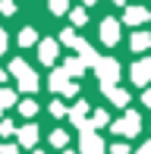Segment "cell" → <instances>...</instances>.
<instances>
[{
  "mask_svg": "<svg viewBox=\"0 0 151 154\" xmlns=\"http://www.w3.org/2000/svg\"><path fill=\"white\" fill-rule=\"evenodd\" d=\"M6 75H16V79H19V88H22L25 94H35V91H38V85H41L38 72H35V69H32L25 60H13V63H10V69H6Z\"/></svg>",
  "mask_w": 151,
  "mask_h": 154,
  "instance_id": "obj_1",
  "label": "cell"
},
{
  "mask_svg": "<svg viewBox=\"0 0 151 154\" xmlns=\"http://www.w3.org/2000/svg\"><path fill=\"white\" fill-rule=\"evenodd\" d=\"M94 69H98V82H101V91L104 88H113L116 82H120V63H116L113 57H104V60H98L94 63Z\"/></svg>",
  "mask_w": 151,
  "mask_h": 154,
  "instance_id": "obj_2",
  "label": "cell"
},
{
  "mask_svg": "<svg viewBox=\"0 0 151 154\" xmlns=\"http://www.w3.org/2000/svg\"><path fill=\"white\" fill-rule=\"evenodd\" d=\"M113 132L116 135H126V138H132V135H139V129H142V116L135 113V110H126V113L120 116V120H113Z\"/></svg>",
  "mask_w": 151,
  "mask_h": 154,
  "instance_id": "obj_3",
  "label": "cell"
},
{
  "mask_svg": "<svg viewBox=\"0 0 151 154\" xmlns=\"http://www.w3.org/2000/svg\"><path fill=\"white\" fill-rule=\"evenodd\" d=\"M79 154H104V142L94 129H82L79 132Z\"/></svg>",
  "mask_w": 151,
  "mask_h": 154,
  "instance_id": "obj_4",
  "label": "cell"
},
{
  "mask_svg": "<svg viewBox=\"0 0 151 154\" xmlns=\"http://www.w3.org/2000/svg\"><path fill=\"white\" fill-rule=\"evenodd\" d=\"M98 35H101V41H104V44L113 47L116 41H120V19H101Z\"/></svg>",
  "mask_w": 151,
  "mask_h": 154,
  "instance_id": "obj_5",
  "label": "cell"
},
{
  "mask_svg": "<svg viewBox=\"0 0 151 154\" xmlns=\"http://www.w3.org/2000/svg\"><path fill=\"white\" fill-rule=\"evenodd\" d=\"M57 51H60V44L54 38H44V41H38V57L44 66H51V63H57Z\"/></svg>",
  "mask_w": 151,
  "mask_h": 154,
  "instance_id": "obj_6",
  "label": "cell"
},
{
  "mask_svg": "<svg viewBox=\"0 0 151 154\" xmlns=\"http://www.w3.org/2000/svg\"><path fill=\"white\" fill-rule=\"evenodd\" d=\"M129 79H132L135 85H148V82H151V57H145V60L135 63L132 72H129Z\"/></svg>",
  "mask_w": 151,
  "mask_h": 154,
  "instance_id": "obj_7",
  "label": "cell"
},
{
  "mask_svg": "<svg viewBox=\"0 0 151 154\" xmlns=\"http://www.w3.org/2000/svg\"><path fill=\"white\" fill-rule=\"evenodd\" d=\"M148 19H151V13L145 6H126V13H123V22L126 25H145Z\"/></svg>",
  "mask_w": 151,
  "mask_h": 154,
  "instance_id": "obj_8",
  "label": "cell"
},
{
  "mask_svg": "<svg viewBox=\"0 0 151 154\" xmlns=\"http://www.w3.org/2000/svg\"><path fill=\"white\" fill-rule=\"evenodd\" d=\"M72 51H79V60H82V66H94V63L101 60L98 54H94V47L88 44V41H82V38L72 44Z\"/></svg>",
  "mask_w": 151,
  "mask_h": 154,
  "instance_id": "obj_9",
  "label": "cell"
},
{
  "mask_svg": "<svg viewBox=\"0 0 151 154\" xmlns=\"http://www.w3.org/2000/svg\"><path fill=\"white\" fill-rule=\"evenodd\" d=\"M16 135H19V145H22V148H35L38 138H41V132H38V126H35V123H29V126H22Z\"/></svg>",
  "mask_w": 151,
  "mask_h": 154,
  "instance_id": "obj_10",
  "label": "cell"
},
{
  "mask_svg": "<svg viewBox=\"0 0 151 154\" xmlns=\"http://www.w3.org/2000/svg\"><path fill=\"white\" fill-rule=\"evenodd\" d=\"M47 85H51V91H60V94H63L66 88H69V79H66V72H63V69H54V72H51V79H47Z\"/></svg>",
  "mask_w": 151,
  "mask_h": 154,
  "instance_id": "obj_11",
  "label": "cell"
},
{
  "mask_svg": "<svg viewBox=\"0 0 151 154\" xmlns=\"http://www.w3.org/2000/svg\"><path fill=\"white\" fill-rule=\"evenodd\" d=\"M63 72H66V79H72V75L79 79V75L85 72V66H82V60H79V57H72V60H66V63H63Z\"/></svg>",
  "mask_w": 151,
  "mask_h": 154,
  "instance_id": "obj_12",
  "label": "cell"
},
{
  "mask_svg": "<svg viewBox=\"0 0 151 154\" xmlns=\"http://www.w3.org/2000/svg\"><path fill=\"white\" fill-rule=\"evenodd\" d=\"M129 47H132V51H145V47H151V35L148 32H135L132 41H129Z\"/></svg>",
  "mask_w": 151,
  "mask_h": 154,
  "instance_id": "obj_13",
  "label": "cell"
},
{
  "mask_svg": "<svg viewBox=\"0 0 151 154\" xmlns=\"http://www.w3.org/2000/svg\"><path fill=\"white\" fill-rule=\"evenodd\" d=\"M104 91H107V97H110L116 107H126V104H129V94L123 91V88H116V85H113V88H104Z\"/></svg>",
  "mask_w": 151,
  "mask_h": 154,
  "instance_id": "obj_14",
  "label": "cell"
},
{
  "mask_svg": "<svg viewBox=\"0 0 151 154\" xmlns=\"http://www.w3.org/2000/svg\"><path fill=\"white\" fill-rule=\"evenodd\" d=\"M19 44H22V47H35L38 44V32L35 29H22V32H19Z\"/></svg>",
  "mask_w": 151,
  "mask_h": 154,
  "instance_id": "obj_15",
  "label": "cell"
},
{
  "mask_svg": "<svg viewBox=\"0 0 151 154\" xmlns=\"http://www.w3.org/2000/svg\"><path fill=\"white\" fill-rule=\"evenodd\" d=\"M13 104H16V91H10V88H0V113H3V110H10Z\"/></svg>",
  "mask_w": 151,
  "mask_h": 154,
  "instance_id": "obj_16",
  "label": "cell"
},
{
  "mask_svg": "<svg viewBox=\"0 0 151 154\" xmlns=\"http://www.w3.org/2000/svg\"><path fill=\"white\" fill-rule=\"evenodd\" d=\"M107 123H110V116H107L104 110H94V113H91V120H88V126H91V129H104Z\"/></svg>",
  "mask_w": 151,
  "mask_h": 154,
  "instance_id": "obj_17",
  "label": "cell"
},
{
  "mask_svg": "<svg viewBox=\"0 0 151 154\" xmlns=\"http://www.w3.org/2000/svg\"><path fill=\"white\" fill-rule=\"evenodd\" d=\"M16 104H19V113H22V116H35V113H38V104L32 101V97H25V101H16Z\"/></svg>",
  "mask_w": 151,
  "mask_h": 154,
  "instance_id": "obj_18",
  "label": "cell"
},
{
  "mask_svg": "<svg viewBox=\"0 0 151 154\" xmlns=\"http://www.w3.org/2000/svg\"><path fill=\"white\" fill-rule=\"evenodd\" d=\"M66 142H69V135H66L63 129H54V132H51V145H54V148H63Z\"/></svg>",
  "mask_w": 151,
  "mask_h": 154,
  "instance_id": "obj_19",
  "label": "cell"
},
{
  "mask_svg": "<svg viewBox=\"0 0 151 154\" xmlns=\"http://www.w3.org/2000/svg\"><path fill=\"white\" fill-rule=\"evenodd\" d=\"M69 22H72V25H85V22H88V16H85V6H76V10L69 13Z\"/></svg>",
  "mask_w": 151,
  "mask_h": 154,
  "instance_id": "obj_20",
  "label": "cell"
},
{
  "mask_svg": "<svg viewBox=\"0 0 151 154\" xmlns=\"http://www.w3.org/2000/svg\"><path fill=\"white\" fill-rule=\"evenodd\" d=\"M47 3H51V13H57V16H63L69 10V0H47Z\"/></svg>",
  "mask_w": 151,
  "mask_h": 154,
  "instance_id": "obj_21",
  "label": "cell"
},
{
  "mask_svg": "<svg viewBox=\"0 0 151 154\" xmlns=\"http://www.w3.org/2000/svg\"><path fill=\"white\" fill-rule=\"evenodd\" d=\"M0 13H3V16H13V13H16V0H0Z\"/></svg>",
  "mask_w": 151,
  "mask_h": 154,
  "instance_id": "obj_22",
  "label": "cell"
},
{
  "mask_svg": "<svg viewBox=\"0 0 151 154\" xmlns=\"http://www.w3.org/2000/svg\"><path fill=\"white\" fill-rule=\"evenodd\" d=\"M47 110H51V116H66V107H63L60 101H51V107H47Z\"/></svg>",
  "mask_w": 151,
  "mask_h": 154,
  "instance_id": "obj_23",
  "label": "cell"
},
{
  "mask_svg": "<svg viewBox=\"0 0 151 154\" xmlns=\"http://www.w3.org/2000/svg\"><path fill=\"white\" fill-rule=\"evenodd\" d=\"M60 41H63V44H66V47H72V44H76V41H79V38H76V32H72V29H66L63 35H60Z\"/></svg>",
  "mask_w": 151,
  "mask_h": 154,
  "instance_id": "obj_24",
  "label": "cell"
},
{
  "mask_svg": "<svg viewBox=\"0 0 151 154\" xmlns=\"http://www.w3.org/2000/svg\"><path fill=\"white\" fill-rule=\"evenodd\" d=\"M13 132H16L13 120H0V135H13Z\"/></svg>",
  "mask_w": 151,
  "mask_h": 154,
  "instance_id": "obj_25",
  "label": "cell"
},
{
  "mask_svg": "<svg viewBox=\"0 0 151 154\" xmlns=\"http://www.w3.org/2000/svg\"><path fill=\"white\" fill-rule=\"evenodd\" d=\"M110 154H129V145L126 142H116L113 148H110Z\"/></svg>",
  "mask_w": 151,
  "mask_h": 154,
  "instance_id": "obj_26",
  "label": "cell"
},
{
  "mask_svg": "<svg viewBox=\"0 0 151 154\" xmlns=\"http://www.w3.org/2000/svg\"><path fill=\"white\" fill-rule=\"evenodd\" d=\"M3 51H6V32L0 29V54H3Z\"/></svg>",
  "mask_w": 151,
  "mask_h": 154,
  "instance_id": "obj_27",
  "label": "cell"
},
{
  "mask_svg": "<svg viewBox=\"0 0 151 154\" xmlns=\"http://www.w3.org/2000/svg\"><path fill=\"white\" fill-rule=\"evenodd\" d=\"M135 154H151V142H145V145H142V148L135 151Z\"/></svg>",
  "mask_w": 151,
  "mask_h": 154,
  "instance_id": "obj_28",
  "label": "cell"
},
{
  "mask_svg": "<svg viewBox=\"0 0 151 154\" xmlns=\"http://www.w3.org/2000/svg\"><path fill=\"white\" fill-rule=\"evenodd\" d=\"M142 101H145V107H151V88H148L145 94H142Z\"/></svg>",
  "mask_w": 151,
  "mask_h": 154,
  "instance_id": "obj_29",
  "label": "cell"
},
{
  "mask_svg": "<svg viewBox=\"0 0 151 154\" xmlns=\"http://www.w3.org/2000/svg\"><path fill=\"white\" fill-rule=\"evenodd\" d=\"M3 82H6V69H0V85H3Z\"/></svg>",
  "mask_w": 151,
  "mask_h": 154,
  "instance_id": "obj_30",
  "label": "cell"
},
{
  "mask_svg": "<svg viewBox=\"0 0 151 154\" xmlns=\"http://www.w3.org/2000/svg\"><path fill=\"white\" fill-rule=\"evenodd\" d=\"M91 3H98V0H82V6H91Z\"/></svg>",
  "mask_w": 151,
  "mask_h": 154,
  "instance_id": "obj_31",
  "label": "cell"
},
{
  "mask_svg": "<svg viewBox=\"0 0 151 154\" xmlns=\"http://www.w3.org/2000/svg\"><path fill=\"white\" fill-rule=\"evenodd\" d=\"M113 3H126V0H113Z\"/></svg>",
  "mask_w": 151,
  "mask_h": 154,
  "instance_id": "obj_32",
  "label": "cell"
},
{
  "mask_svg": "<svg viewBox=\"0 0 151 154\" xmlns=\"http://www.w3.org/2000/svg\"><path fill=\"white\" fill-rule=\"evenodd\" d=\"M63 154H76V151H63Z\"/></svg>",
  "mask_w": 151,
  "mask_h": 154,
  "instance_id": "obj_33",
  "label": "cell"
},
{
  "mask_svg": "<svg viewBox=\"0 0 151 154\" xmlns=\"http://www.w3.org/2000/svg\"><path fill=\"white\" fill-rule=\"evenodd\" d=\"M35 154H44V151H35Z\"/></svg>",
  "mask_w": 151,
  "mask_h": 154,
  "instance_id": "obj_34",
  "label": "cell"
}]
</instances>
